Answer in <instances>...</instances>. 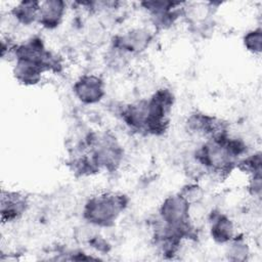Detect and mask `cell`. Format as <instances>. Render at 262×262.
<instances>
[{
    "label": "cell",
    "instance_id": "obj_15",
    "mask_svg": "<svg viewBox=\"0 0 262 262\" xmlns=\"http://www.w3.org/2000/svg\"><path fill=\"white\" fill-rule=\"evenodd\" d=\"M179 193L192 206L199 203L203 198V190L198 184H187L182 187Z\"/></svg>",
    "mask_w": 262,
    "mask_h": 262
},
{
    "label": "cell",
    "instance_id": "obj_6",
    "mask_svg": "<svg viewBox=\"0 0 262 262\" xmlns=\"http://www.w3.org/2000/svg\"><path fill=\"white\" fill-rule=\"evenodd\" d=\"M186 127L189 132L208 138L228 132L226 123L216 117L200 112H195L187 118Z\"/></svg>",
    "mask_w": 262,
    "mask_h": 262
},
{
    "label": "cell",
    "instance_id": "obj_5",
    "mask_svg": "<svg viewBox=\"0 0 262 262\" xmlns=\"http://www.w3.org/2000/svg\"><path fill=\"white\" fill-rule=\"evenodd\" d=\"M75 96L84 104H95L99 102L104 94V82L96 75L86 74L77 79L73 85Z\"/></svg>",
    "mask_w": 262,
    "mask_h": 262
},
{
    "label": "cell",
    "instance_id": "obj_13",
    "mask_svg": "<svg viewBox=\"0 0 262 262\" xmlns=\"http://www.w3.org/2000/svg\"><path fill=\"white\" fill-rule=\"evenodd\" d=\"M261 166H262V160H261L260 151H257L253 155L239 159L236 164L237 169L249 173L251 176L256 174H261V171H262Z\"/></svg>",
    "mask_w": 262,
    "mask_h": 262
},
{
    "label": "cell",
    "instance_id": "obj_10",
    "mask_svg": "<svg viewBox=\"0 0 262 262\" xmlns=\"http://www.w3.org/2000/svg\"><path fill=\"white\" fill-rule=\"evenodd\" d=\"M45 72V69L41 64L25 59H15L13 66L14 78L25 86L38 84Z\"/></svg>",
    "mask_w": 262,
    "mask_h": 262
},
{
    "label": "cell",
    "instance_id": "obj_2",
    "mask_svg": "<svg viewBox=\"0 0 262 262\" xmlns=\"http://www.w3.org/2000/svg\"><path fill=\"white\" fill-rule=\"evenodd\" d=\"M174 100V94L167 88H160L149 98H146L147 118L144 134L162 135L166 132Z\"/></svg>",
    "mask_w": 262,
    "mask_h": 262
},
{
    "label": "cell",
    "instance_id": "obj_11",
    "mask_svg": "<svg viewBox=\"0 0 262 262\" xmlns=\"http://www.w3.org/2000/svg\"><path fill=\"white\" fill-rule=\"evenodd\" d=\"M40 1H20L12 9L11 14L21 25L29 26L38 19Z\"/></svg>",
    "mask_w": 262,
    "mask_h": 262
},
{
    "label": "cell",
    "instance_id": "obj_1",
    "mask_svg": "<svg viewBox=\"0 0 262 262\" xmlns=\"http://www.w3.org/2000/svg\"><path fill=\"white\" fill-rule=\"evenodd\" d=\"M128 206L123 193L105 192L90 198L84 205L83 218L96 227H111Z\"/></svg>",
    "mask_w": 262,
    "mask_h": 262
},
{
    "label": "cell",
    "instance_id": "obj_3",
    "mask_svg": "<svg viewBox=\"0 0 262 262\" xmlns=\"http://www.w3.org/2000/svg\"><path fill=\"white\" fill-rule=\"evenodd\" d=\"M191 205L179 192L167 196L159 209L160 221L165 225L182 231L186 237L194 236L190 219Z\"/></svg>",
    "mask_w": 262,
    "mask_h": 262
},
{
    "label": "cell",
    "instance_id": "obj_16",
    "mask_svg": "<svg viewBox=\"0 0 262 262\" xmlns=\"http://www.w3.org/2000/svg\"><path fill=\"white\" fill-rule=\"evenodd\" d=\"M248 188H249V192L253 196L260 198L261 191H262V178H261V174H256V175H252L251 176Z\"/></svg>",
    "mask_w": 262,
    "mask_h": 262
},
{
    "label": "cell",
    "instance_id": "obj_8",
    "mask_svg": "<svg viewBox=\"0 0 262 262\" xmlns=\"http://www.w3.org/2000/svg\"><path fill=\"white\" fill-rule=\"evenodd\" d=\"M67 4L62 0H46L40 4L37 23L43 28L52 30L57 28L63 19Z\"/></svg>",
    "mask_w": 262,
    "mask_h": 262
},
{
    "label": "cell",
    "instance_id": "obj_4",
    "mask_svg": "<svg viewBox=\"0 0 262 262\" xmlns=\"http://www.w3.org/2000/svg\"><path fill=\"white\" fill-rule=\"evenodd\" d=\"M152 34L144 28L129 30L123 34L116 35L112 40V46L128 55L138 54L149 46L152 41Z\"/></svg>",
    "mask_w": 262,
    "mask_h": 262
},
{
    "label": "cell",
    "instance_id": "obj_12",
    "mask_svg": "<svg viewBox=\"0 0 262 262\" xmlns=\"http://www.w3.org/2000/svg\"><path fill=\"white\" fill-rule=\"evenodd\" d=\"M250 255V250L243 237L234 236L232 241L228 243L226 256L231 261H246Z\"/></svg>",
    "mask_w": 262,
    "mask_h": 262
},
{
    "label": "cell",
    "instance_id": "obj_14",
    "mask_svg": "<svg viewBox=\"0 0 262 262\" xmlns=\"http://www.w3.org/2000/svg\"><path fill=\"white\" fill-rule=\"evenodd\" d=\"M243 44L245 48L253 53L260 54L262 51V30L261 28H256L247 32L243 37Z\"/></svg>",
    "mask_w": 262,
    "mask_h": 262
},
{
    "label": "cell",
    "instance_id": "obj_9",
    "mask_svg": "<svg viewBox=\"0 0 262 262\" xmlns=\"http://www.w3.org/2000/svg\"><path fill=\"white\" fill-rule=\"evenodd\" d=\"M210 234L215 243L228 244L236 235L233 221L223 213L212 212L210 217Z\"/></svg>",
    "mask_w": 262,
    "mask_h": 262
},
{
    "label": "cell",
    "instance_id": "obj_7",
    "mask_svg": "<svg viewBox=\"0 0 262 262\" xmlns=\"http://www.w3.org/2000/svg\"><path fill=\"white\" fill-rule=\"evenodd\" d=\"M1 220L2 222H13L19 219L29 207L27 196L16 191L1 192Z\"/></svg>",
    "mask_w": 262,
    "mask_h": 262
}]
</instances>
